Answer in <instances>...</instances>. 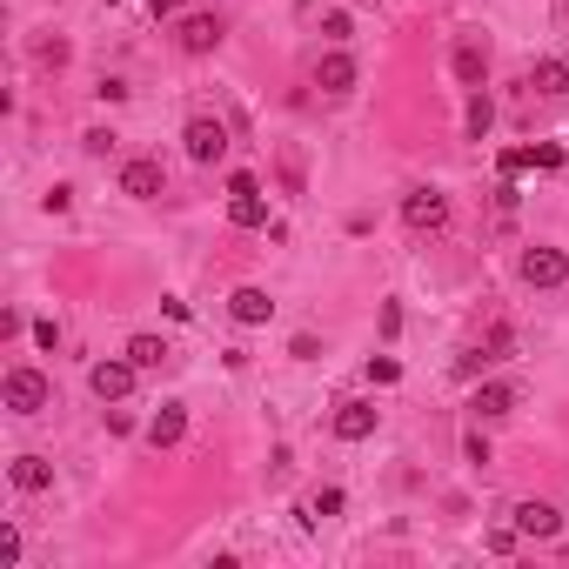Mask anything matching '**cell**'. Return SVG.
Here are the masks:
<instances>
[{"mask_svg": "<svg viewBox=\"0 0 569 569\" xmlns=\"http://www.w3.org/2000/svg\"><path fill=\"white\" fill-rule=\"evenodd\" d=\"M462 456H469V462H489V436H482V429H469V436H462Z\"/></svg>", "mask_w": 569, "mask_h": 569, "instance_id": "cell-29", "label": "cell"}, {"mask_svg": "<svg viewBox=\"0 0 569 569\" xmlns=\"http://www.w3.org/2000/svg\"><path fill=\"white\" fill-rule=\"evenodd\" d=\"M335 436L342 442H369L375 436V402H342V409H335Z\"/></svg>", "mask_w": 569, "mask_h": 569, "instance_id": "cell-15", "label": "cell"}, {"mask_svg": "<svg viewBox=\"0 0 569 569\" xmlns=\"http://www.w3.org/2000/svg\"><path fill=\"white\" fill-rule=\"evenodd\" d=\"M134 375H141L134 362H94V369H88V389L101 395V402H128V395H134Z\"/></svg>", "mask_w": 569, "mask_h": 569, "instance_id": "cell-7", "label": "cell"}, {"mask_svg": "<svg viewBox=\"0 0 569 569\" xmlns=\"http://www.w3.org/2000/svg\"><path fill=\"white\" fill-rule=\"evenodd\" d=\"M315 88H322V94H349L355 88V61L342 54V47H329V54L315 61Z\"/></svg>", "mask_w": 569, "mask_h": 569, "instance_id": "cell-11", "label": "cell"}, {"mask_svg": "<svg viewBox=\"0 0 569 569\" xmlns=\"http://www.w3.org/2000/svg\"><path fill=\"white\" fill-rule=\"evenodd\" d=\"M81 148H88V154H114V128H88V134H81Z\"/></svg>", "mask_w": 569, "mask_h": 569, "instance_id": "cell-25", "label": "cell"}, {"mask_svg": "<svg viewBox=\"0 0 569 569\" xmlns=\"http://www.w3.org/2000/svg\"><path fill=\"white\" fill-rule=\"evenodd\" d=\"M529 168H543V175H556V168H563V148H556V141H543V148H529Z\"/></svg>", "mask_w": 569, "mask_h": 569, "instance_id": "cell-22", "label": "cell"}, {"mask_svg": "<svg viewBox=\"0 0 569 569\" xmlns=\"http://www.w3.org/2000/svg\"><path fill=\"white\" fill-rule=\"evenodd\" d=\"M369 382H375V389L402 382V362H395V355H369Z\"/></svg>", "mask_w": 569, "mask_h": 569, "instance_id": "cell-20", "label": "cell"}, {"mask_svg": "<svg viewBox=\"0 0 569 569\" xmlns=\"http://www.w3.org/2000/svg\"><path fill=\"white\" fill-rule=\"evenodd\" d=\"M529 88L556 101V94H569V67L563 61H536V67H529Z\"/></svg>", "mask_w": 569, "mask_h": 569, "instance_id": "cell-17", "label": "cell"}, {"mask_svg": "<svg viewBox=\"0 0 569 569\" xmlns=\"http://www.w3.org/2000/svg\"><path fill=\"white\" fill-rule=\"evenodd\" d=\"M442 221H449V195L442 188H409L402 195V228L409 235H436Z\"/></svg>", "mask_w": 569, "mask_h": 569, "instance_id": "cell-1", "label": "cell"}, {"mask_svg": "<svg viewBox=\"0 0 569 569\" xmlns=\"http://www.w3.org/2000/svg\"><path fill=\"white\" fill-rule=\"evenodd\" d=\"M516 275H523L529 288H563L569 282V255L563 248H529L523 262H516Z\"/></svg>", "mask_w": 569, "mask_h": 569, "instance_id": "cell-5", "label": "cell"}, {"mask_svg": "<svg viewBox=\"0 0 569 569\" xmlns=\"http://www.w3.org/2000/svg\"><path fill=\"white\" fill-rule=\"evenodd\" d=\"M228 221L235 228H268V201L255 175H228Z\"/></svg>", "mask_w": 569, "mask_h": 569, "instance_id": "cell-3", "label": "cell"}, {"mask_svg": "<svg viewBox=\"0 0 569 569\" xmlns=\"http://www.w3.org/2000/svg\"><path fill=\"white\" fill-rule=\"evenodd\" d=\"M41 208H47V215H67V208H74V188H47Z\"/></svg>", "mask_w": 569, "mask_h": 569, "instance_id": "cell-27", "label": "cell"}, {"mask_svg": "<svg viewBox=\"0 0 569 569\" xmlns=\"http://www.w3.org/2000/svg\"><path fill=\"white\" fill-rule=\"evenodd\" d=\"M482 543H489V549H496V556H509V549H516V543H523V529H489V536H482Z\"/></svg>", "mask_w": 569, "mask_h": 569, "instance_id": "cell-24", "label": "cell"}, {"mask_svg": "<svg viewBox=\"0 0 569 569\" xmlns=\"http://www.w3.org/2000/svg\"><path fill=\"white\" fill-rule=\"evenodd\" d=\"M181 148H188V161H201V168H215L221 154H228V128H221L215 114H195V121L181 128Z\"/></svg>", "mask_w": 569, "mask_h": 569, "instance_id": "cell-2", "label": "cell"}, {"mask_svg": "<svg viewBox=\"0 0 569 569\" xmlns=\"http://www.w3.org/2000/svg\"><path fill=\"white\" fill-rule=\"evenodd\" d=\"M449 67H456V81L469 94L482 88V81H489V54H482V41H456V54H449Z\"/></svg>", "mask_w": 569, "mask_h": 569, "instance_id": "cell-13", "label": "cell"}, {"mask_svg": "<svg viewBox=\"0 0 569 569\" xmlns=\"http://www.w3.org/2000/svg\"><path fill=\"white\" fill-rule=\"evenodd\" d=\"M349 7H355V0H349Z\"/></svg>", "mask_w": 569, "mask_h": 569, "instance_id": "cell-35", "label": "cell"}, {"mask_svg": "<svg viewBox=\"0 0 569 569\" xmlns=\"http://www.w3.org/2000/svg\"><path fill=\"white\" fill-rule=\"evenodd\" d=\"M0 395H7V409H14V416H41L54 389H47L41 369H7V389H0Z\"/></svg>", "mask_w": 569, "mask_h": 569, "instance_id": "cell-4", "label": "cell"}, {"mask_svg": "<svg viewBox=\"0 0 569 569\" xmlns=\"http://www.w3.org/2000/svg\"><path fill=\"white\" fill-rule=\"evenodd\" d=\"M315 516H342V489H315V496H308V523H315Z\"/></svg>", "mask_w": 569, "mask_h": 569, "instance_id": "cell-21", "label": "cell"}, {"mask_svg": "<svg viewBox=\"0 0 569 569\" xmlns=\"http://www.w3.org/2000/svg\"><path fill=\"white\" fill-rule=\"evenodd\" d=\"M0 563H7V569H14V563H21V529H14V523H7V529H0Z\"/></svg>", "mask_w": 569, "mask_h": 569, "instance_id": "cell-23", "label": "cell"}, {"mask_svg": "<svg viewBox=\"0 0 569 569\" xmlns=\"http://www.w3.org/2000/svg\"><path fill=\"white\" fill-rule=\"evenodd\" d=\"M34 342H41V349H61V322L41 315V322H34Z\"/></svg>", "mask_w": 569, "mask_h": 569, "instance_id": "cell-26", "label": "cell"}, {"mask_svg": "<svg viewBox=\"0 0 569 569\" xmlns=\"http://www.w3.org/2000/svg\"><path fill=\"white\" fill-rule=\"evenodd\" d=\"M7 476H14L21 496H41V489H54V462H47V456H14V462H7Z\"/></svg>", "mask_w": 569, "mask_h": 569, "instance_id": "cell-12", "label": "cell"}, {"mask_svg": "<svg viewBox=\"0 0 569 569\" xmlns=\"http://www.w3.org/2000/svg\"><path fill=\"white\" fill-rule=\"evenodd\" d=\"M322 34H329V41L342 47V41H349V34H355V27H349V14H329V21H322Z\"/></svg>", "mask_w": 569, "mask_h": 569, "instance_id": "cell-30", "label": "cell"}, {"mask_svg": "<svg viewBox=\"0 0 569 569\" xmlns=\"http://www.w3.org/2000/svg\"><path fill=\"white\" fill-rule=\"evenodd\" d=\"M101 7H114V0H101Z\"/></svg>", "mask_w": 569, "mask_h": 569, "instance_id": "cell-34", "label": "cell"}, {"mask_svg": "<svg viewBox=\"0 0 569 569\" xmlns=\"http://www.w3.org/2000/svg\"><path fill=\"white\" fill-rule=\"evenodd\" d=\"M523 168H529V148H509V154H503V175L516 181V175H523Z\"/></svg>", "mask_w": 569, "mask_h": 569, "instance_id": "cell-32", "label": "cell"}, {"mask_svg": "<svg viewBox=\"0 0 569 569\" xmlns=\"http://www.w3.org/2000/svg\"><path fill=\"white\" fill-rule=\"evenodd\" d=\"M462 128H469V134H476V141H482V134H489V128H496V108H489V94H469V114H462Z\"/></svg>", "mask_w": 569, "mask_h": 569, "instance_id": "cell-19", "label": "cell"}, {"mask_svg": "<svg viewBox=\"0 0 569 569\" xmlns=\"http://www.w3.org/2000/svg\"><path fill=\"white\" fill-rule=\"evenodd\" d=\"M175 41H181V54H215L221 47V14H188Z\"/></svg>", "mask_w": 569, "mask_h": 569, "instance_id": "cell-9", "label": "cell"}, {"mask_svg": "<svg viewBox=\"0 0 569 569\" xmlns=\"http://www.w3.org/2000/svg\"><path fill=\"white\" fill-rule=\"evenodd\" d=\"M228 315H235L241 329H262L268 315H275V302H268V288H235L228 295Z\"/></svg>", "mask_w": 569, "mask_h": 569, "instance_id": "cell-14", "label": "cell"}, {"mask_svg": "<svg viewBox=\"0 0 569 569\" xmlns=\"http://www.w3.org/2000/svg\"><path fill=\"white\" fill-rule=\"evenodd\" d=\"M509 516H516V529H523V536H536V543L563 536V509H556V503H536V496H529V503H516Z\"/></svg>", "mask_w": 569, "mask_h": 569, "instance_id": "cell-8", "label": "cell"}, {"mask_svg": "<svg viewBox=\"0 0 569 569\" xmlns=\"http://www.w3.org/2000/svg\"><path fill=\"white\" fill-rule=\"evenodd\" d=\"M516 349V329H509V322H496V329H489V355H509Z\"/></svg>", "mask_w": 569, "mask_h": 569, "instance_id": "cell-28", "label": "cell"}, {"mask_svg": "<svg viewBox=\"0 0 569 569\" xmlns=\"http://www.w3.org/2000/svg\"><path fill=\"white\" fill-rule=\"evenodd\" d=\"M168 188V175H161V161H148V154H134V161H121V195L128 201H154Z\"/></svg>", "mask_w": 569, "mask_h": 569, "instance_id": "cell-6", "label": "cell"}, {"mask_svg": "<svg viewBox=\"0 0 569 569\" xmlns=\"http://www.w3.org/2000/svg\"><path fill=\"white\" fill-rule=\"evenodd\" d=\"M154 7V21H168V14H181V7H188V0H148Z\"/></svg>", "mask_w": 569, "mask_h": 569, "instance_id": "cell-33", "label": "cell"}, {"mask_svg": "<svg viewBox=\"0 0 569 569\" xmlns=\"http://www.w3.org/2000/svg\"><path fill=\"white\" fill-rule=\"evenodd\" d=\"M128 362H134V369H161V362H168V342H161V335H134Z\"/></svg>", "mask_w": 569, "mask_h": 569, "instance_id": "cell-18", "label": "cell"}, {"mask_svg": "<svg viewBox=\"0 0 569 569\" xmlns=\"http://www.w3.org/2000/svg\"><path fill=\"white\" fill-rule=\"evenodd\" d=\"M288 355H302V362H315V355H322V342H315V335H295V342H288Z\"/></svg>", "mask_w": 569, "mask_h": 569, "instance_id": "cell-31", "label": "cell"}, {"mask_svg": "<svg viewBox=\"0 0 569 569\" xmlns=\"http://www.w3.org/2000/svg\"><path fill=\"white\" fill-rule=\"evenodd\" d=\"M181 436H188V409H181V402H161V416L148 422V442L154 449H175Z\"/></svg>", "mask_w": 569, "mask_h": 569, "instance_id": "cell-16", "label": "cell"}, {"mask_svg": "<svg viewBox=\"0 0 569 569\" xmlns=\"http://www.w3.org/2000/svg\"><path fill=\"white\" fill-rule=\"evenodd\" d=\"M516 409V382H482L476 395H469V416L476 422H496V416H509Z\"/></svg>", "mask_w": 569, "mask_h": 569, "instance_id": "cell-10", "label": "cell"}]
</instances>
